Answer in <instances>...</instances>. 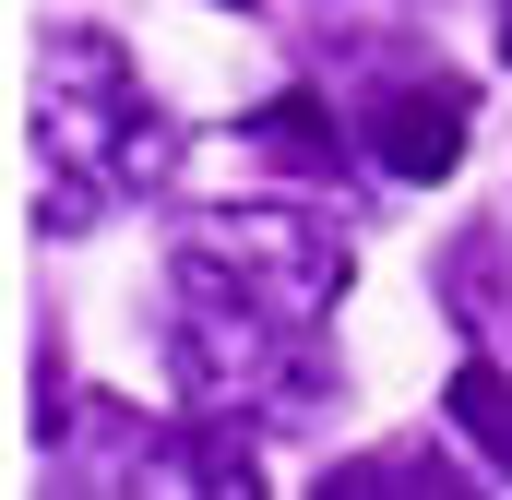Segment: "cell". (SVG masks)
<instances>
[{
    "mask_svg": "<svg viewBox=\"0 0 512 500\" xmlns=\"http://www.w3.org/2000/svg\"><path fill=\"white\" fill-rule=\"evenodd\" d=\"M334 36H382V24H417V12H441V0H310Z\"/></svg>",
    "mask_w": 512,
    "mask_h": 500,
    "instance_id": "cell-9",
    "label": "cell"
},
{
    "mask_svg": "<svg viewBox=\"0 0 512 500\" xmlns=\"http://www.w3.org/2000/svg\"><path fill=\"white\" fill-rule=\"evenodd\" d=\"M239 143H251V155H274V167H298V179H346L358 120H334L322 96H274V108H251V120H239Z\"/></svg>",
    "mask_w": 512,
    "mask_h": 500,
    "instance_id": "cell-5",
    "label": "cell"
},
{
    "mask_svg": "<svg viewBox=\"0 0 512 500\" xmlns=\"http://www.w3.org/2000/svg\"><path fill=\"white\" fill-rule=\"evenodd\" d=\"M179 274H215V286H239L262 310H286V322H322L334 298H346V215H298V203H215V215H191L179 250H167Z\"/></svg>",
    "mask_w": 512,
    "mask_h": 500,
    "instance_id": "cell-3",
    "label": "cell"
},
{
    "mask_svg": "<svg viewBox=\"0 0 512 500\" xmlns=\"http://www.w3.org/2000/svg\"><path fill=\"white\" fill-rule=\"evenodd\" d=\"M322 500H465V465L429 453V441H393V453H346V465H322Z\"/></svg>",
    "mask_w": 512,
    "mask_h": 500,
    "instance_id": "cell-6",
    "label": "cell"
},
{
    "mask_svg": "<svg viewBox=\"0 0 512 500\" xmlns=\"http://www.w3.org/2000/svg\"><path fill=\"white\" fill-rule=\"evenodd\" d=\"M501 60H512V0H501Z\"/></svg>",
    "mask_w": 512,
    "mask_h": 500,
    "instance_id": "cell-10",
    "label": "cell"
},
{
    "mask_svg": "<svg viewBox=\"0 0 512 500\" xmlns=\"http://www.w3.org/2000/svg\"><path fill=\"white\" fill-rule=\"evenodd\" d=\"M167 381L191 417H239V429H298L334 405V346L322 322H286L215 274L167 262Z\"/></svg>",
    "mask_w": 512,
    "mask_h": 500,
    "instance_id": "cell-2",
    "label": "cell"
},
{
    "mask_svg": "<svg viewBox=\"0 0 512 500\" xmlns=\"http://www.w3.org/2000/svg\"><path fill=\"white\" fill-rule=\"evenodd\" d=\"M36 155H48V191H36L48 239H84L96 215H120L167 179V120L143 108V72L108 24L36 36Z\"/></svg>",
    "mask_w": 512,
    "mask_h": 500,
    "instance_id": "cell-1",
    "label": "cell"
},
{
    "mask_svg": "<svg viewBox=\"0 0 512 500\" xmlns=\"http://www.w3.org/2000/svg\"><path fill=\"white\" fill-rule=\"evenodd\" d=\"M346 120H358V155L382 179H453L477 84H453L429 48H405L382 24V36H346Z\"/></svg>",
    "mask_w": 512,
    "mask_h": 500,
    "instance_id": "cell-4",
    "label": "cell"
},
{
    "mask_svg": "<svg viewBox=\"0 0 512 500\" xmlns=\"http://www.w3.org/2000/svg\"><path fill=\"white\" fill-rule=\"evenodd\" d=\"M441 429L477 441L489 477H512V370H501V358H465V370L441 381Z\"/></svg>",
    "mask_w": 512,
    "mask_h": 500,
    "instance_id": "cell-7",
    "label": "cell"
},
{
    "mask_svg": "<svg viewBox=\"0 0 512 500\" xmlns=\"http://www.w3.org/2000/svg\"><path fill=\"white\" fill-rule=\"evenodd\" d=\"M441 310L465 322V334H489L512 310V250H501V227H465V239L441 250Z\"/></svg>",
    "mask_w": 512,
    "mask_h": 500,
    "instance_id": "cell-8",
    "label": "cell"
}]
</instances>
